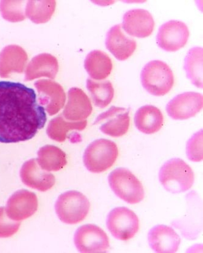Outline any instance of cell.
I'll return each instance as SVG.
<instances>
[{"mask_svg":"<svg viewBox=\"0 0 203 253\" xmlns=\"http://www.w3.org/2000/svg\"><path fill=\"white\" fill-rule=\"evenodd\" d=\"M46 122V110L34 89L17 82L0 81V142L28 141Z\"/></svg>","mask_w":203,"mask_h":253,"instance_id":"obj_1","label":"cell"},{"mask_svg":"<svg viewBox=\"0 0 203 253\" xmlns=\"http://www.w3.org/2000/svg\"><path fill=\"white\" fill-rule=\"evenodd\" d=\"M194 173L186 162L172 159L163 165L159 172V180L164 188L173 194L188 191L194 183Z\"/></svg>","mask_w":203,"mask_h":253,"instance_id":"obj_2","label":"cell"},{"mask_svg":"<svg viewBox=\"0 0 203 253\" xmlns=\"http://www.w3.org/2000/svg\"><path fill=\"white\" fill-rule=\"evenodd\" d=\"M141 82L148 92L160 97L167 94L172 89L174 84V74L165 62L152 60L143 69Z\"/></svg>","mask_w":203,"mask_h":253,"instance_id":"obj_3","label":"cell"},{"mask_svg":"<svg viewBox=\"0 0 203 253\" xmlns=\"http://www.w3.org/2000/svg\"><path fill=\"white\" fill-rule=\"evenodd\" d=\"M119 156L116 143L106 139L96 140L86 148L84 154V164L93 173H101L110 169Z\"/></svg>","mask_w":203,"mask_h":253,"instance_id":"obj_4","label":"cell"},{"mask_svg":"<svg viewBox=\"0 0 203 253\" xmlns=\"http://www.w3.org/2000/svg\"><path fill=\"white\" fill-rule=\"evenodd\" d=\"M108 182L114 194L129 204H137L144 199V188L141 181L128 169H114L108 176Z\"/></svg>","mask_w":203,"mask_h":253,"instance_id":"obj_5","label":"cell"},{"mask_svg":"<svg viewBox=\"0 0 203 253\" xmlns=\"http://www.w3.org/2000/svg\"><path fill=\"white\" fill-rule=\"evenodd\" d=\"M89 199L81 192L70 191L59 195L55 204L57 216L67 224L79 223L86 218L89 212Z\"/></svg>","mask_w":203,"mask_h":253,"instance_id":"obj_6","label":"cell"},{"mask_svg":"<svg viewBox=\"0 0 203 253\" xmlns=\"http://www.w3.org/2000/svg\"><path fill=\"white\" fill-rule=\"evenodd\" d=\"M106 226L115 238L128 241L133 238L139 229V220L133 211L125 207L114 209L106 218Z\"/></svg>","mask_w":203,"mask_h":253,"instance_id":"obj_7","label":"cell"},{"mask_svg":"<svg viewBox=\"0 0 203 253\" xmlns=\"http://www.w3.org/2000/svg\"><path fill=\"white\" fill-rule=\"evenodd\" d=\"M74 242L81 253H105L109 248L106 233L97 225L87 224L79 228L75 234Z\"/></svg>","mask_w":203,"mask_h":253,"instance_id":"obj_8","label":"cell"},{"mask_svg":"<svg viewBox=\"0 0 203 253\" xmlns=\"http://www.w3.org/2000/svg\"><path fill=\"white\" fill-rule=\"evenodd\" d=\"M94 125H100V130L106 135L114 137L125 135L130 128V109L112 106L99 115Z\"/></svg>","mask_w":203,"mask_h":253,"instance_id":"obj_9","label":"cell"},{"mask_svg":"<svg viewBox=\"0 0 203 253\" xmlns=\"http://www.w3.org/2000/svg\"><path fill=\"white\" fill-rule=\"evenodd\" d=\"M189 37V29L183 22L171 20L159 28L157 43L164 51L174 52L184 47Z\"/></svg>","mask_w":203,"mask_h":253,"instance_id":"obj_10","label":"cell"},{"mask_svg":"<svg viewBox=\"0 0 203 253\" xmlns=\"http://www.w3.org/2000/svg\"><path fill=\"white\" fill-rule=\"evenodd\" d=\"M203 97L201 93L189 92L181 93L169 101L166 111L170 117L175 120H187L202 111Z\"/></svg>","mask_w":203,"mask_h":253,"instance_id":"obj_11","label":"cell"},{"mask_svg":"<svg viewBox=\"0 0 203 253\" xmlns=\"http://www.w3.org/2000/svg\"><path fill=\"white\" fill-rule=\"evenodd\" d=\"M37 195L27 190L15 192L7 201L5 211L11 219L15 221L29 218L38 210Z\"/></svg>","mask_w":203,"mask_h":253,"instance_id":"obj_12","label":"cell"},{"mask_svg":"<svg viewBox=\"0 0 203 253\" xmlns=\"http://www.w3.org/2000/svg\"><path fill=\"white\" fill-rule=\"evenodd\" d=\"M35 86L40 96L38 102L49 115H55L63 108L66 96L61 85L48 80H41L36 82Z\"/></svg>","mask_w":203,"mask_h":253,"instance_id":"obj_13","label":"cell"},{"mask_svg":"<svg viewBox=\"0 0 203 253\" xmlns=\"http://www.w3.org/2000/svg\"><path fill=\"white\" fill-rule=\"evenodd\" d=\"M154 26L152 16L147 10L132 9L123 15L122 27L131 37L139 38L150 37Z\"/></svg>","mask_w":203,"mask_h":253,"instance_id":"obj_14","label":"cell"},{"mask_svg":"<svg viewBox=\"0 0 203 253\" xmlns=\"http://www.w3.org/2000/svg\"><path fill=\"white\" fill-rule=\"evenodd\" d=\"M20 177L24 185L41 192L48 191L55 184L54 176L41 169L35 159H32L23 164L20 170Z\"/></svg>","mask_w":203,"mask_h":253,"instance_id":"obj_15","label":"cell"},{"mask_svg":"<svg viewBox=\"0 0 203 253\" xmlns=\"http://www.w3.org/2000/svg\"><path fill=\"white\" fill-rule=\"evenodd\" d=\"M105 43L107 49L120 61L127 60L137 48L136 41L123 33L120 24L116 25L109 30Z\"/></svg>","mask_w":203,"mask_h":253,"instance_id":"obj_16","label":"cell"},{"mask_svg":"<svg viewBox=\"0 0 203 253\" xmlns=\"http://www.w3.org/2000/svg\"><path fill=\"white\" fill-rule=\"evenodd\" d=\"M148 242L155 253H172L177 252L181 239L172 227L158 225L150 231Z\"/></svg>","mask_w":203,"mask_h":253,"instance_id":"obj_17","label":"cell"},{"mask_svg":"<svg viewBox=\"0 0 203 253\" xmlns=\"http://www.w3.org/2000/svg\"><path fill=\"white\" fill-rule=\"evenodd\" d=\"M91 101L83 90L78 87L71 88L68 92V101L63 115L71 122H82L91 115Z\"/></svg>","mask_w":203,"mask_h":253,"instance_id":"obj_18","label":"cell"},{"mask_svg":"<svg viewBox=\"0 0 203 253\" xmlns=\"http://www.w3.org/2000/svg\"><path fill=\"white\" fill-rule=\"evenodd\" d=\"M27 60L26 52L20 46H6L0 53V77L8 78L13 73H23Z\"/></svg>","mask_w":203,"mask_h":253,"instance_id":"obj_19","label":"cell"},{"mask_svg":"<svg viewBox=\"0 0 203 253\" xmlns=\"http://www.w3.org/2000/svg\"><path fill=\"white\" fill-rule=\"evenodd\" d=\"M162 113L157 107L145 105L138 109L134 116V124L140 131L150 134L157 133L163 125Z\"/></svg>","mask_w":203,"mask_h":253,"instance_id":"obj_20","label":"cell"},{"mask_svg":"<svg viewBox=\"0 0 203 253\" xmlns=\"http://www.w3.org/2000/svg\"><path fill=\"white\" fill-rule=\"evenodd\" d=\"M84 66L90 78L97 81L108 78L112 70L111 59L106 53L98 50L88 54Z\"/></svg>","mask_w":203,"mask_h":253,"instance_id":"obj_21","label":"cell"},{"mask_svg":"<svg viewBox=\"0 0 203 253\" xmlns=\"http://www.w3.org/2000/svg\"><path fill=\"white\" fill-rule=\"evenodd\" d=\"M58 71V63L54 57L41 55L33 59L27 66L26 81H32L40 77L46 76L54 79Z\"/></svg>","mask_w":203,"mask_h":253,"instance_id":"obj_22","label":"cell"},{"mask_svg":"<svg viewBox=\"0 0 203 253\" xmlns=\"http://www.w3.org/2000/svg\"><path fill=\"white\" fill-rule=\"evenodd\" d=\"M38 165L46 171H57L64 169L67 164L66 155L54 145H45L38 152Z\"/></svg>","mask_w":203,"mask_h":253,"instance_id":"obj_23","label":"cell"},{"mask_svg":"<svg viewBox=\"0 0 203 253\" xmlns=\"http://www.w3.org/2000/svg\"><path fill=\"white\" fill-rule=\"evenodd\" d=\"M203 49L202 47H194L188 51L185 60L184 68L187 78L193 84L202 89Z\"/></svg>","mask_w":203,"mask_h":253,"instance_id":"obj_24","label":"cell"},{"mask_svg":"<svg viewBox=\"0 0 203 253\" xmlns=\"http://www.w3.org/2000/svg\"><path fill=\"white\" fill-rule=\"evenodd\" d=\"M86 120L79 122H68L61 117H57L52 120L47 129V133L52 140L62 142L67 137V133L70 130L82 131L86 128Z\"/></svg>","mask_w":203,"mask_h":253,"instance_id":"obj_25","label":"cell"},{"mask_svg":"<svg viewBox=\"0 0 203 253\" xmlns=\"http://www.w3.org/2000/svg\"><path fill=\"white\" fill-rule=\"evenodd\" d=\"M87 87L92 95L95 105L105 108L111 103L114 98V90L111 82H95L88 79Z\"/></svg>","mask_w":203,"mask_h":253,"instance_id":"obj_26","label":"cell"},{"mask_svg":"<svg viewBox=\"0 0 203 253\" xmlns=\"http://www.w3.org/2000/svg\"><path fill=\"white\" fill-rule=\"evenodd\" d=\"M186 154L189 160L193 162L203 161V130L194 134L189 140L186 146Z\"/></svg>","mask_w":203,"mask_h":253,"instance_id":"obj_27","label":"cell"},{"mask_svg":"<svg viewBox=\"0 0 203 253\" xmlns=\"http://www.w3.org/2000/svg\"><path fill=\"white\" fill-rule=\"evenodd\" d=\"M20 222L11 219L7 216L5 208H0V238H9L18 232Z\"/></svg>","mask_w":203,"mask_h":253,"instance_id":"obj_28","label":"cell"},{"mask_svg":"<svg viewBox=\"0 0 203 253\" xmlns=\"http://www.w3.org/2000/svg\"><path fill=\"white\" fill-rule=\"evenodd\" d=\"M20 2L2 1L0 3V10L2 16L9 21L17 22L23 20L24 16L19 5Z\"/></svg>","mask_w":203,"mask_h":253,"instance_id":"obj_29","label":"cell"}]
</instances>
